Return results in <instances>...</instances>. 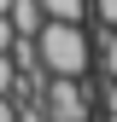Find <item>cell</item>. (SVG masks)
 Returning <instances> with one entry per match:
<instances>
[{
    "label": "cell",
    "instance_id": "cell-8",
    "mask_svg": "<svg viewBox=\"0 0 117 122\" xmlns=\"http://www.w3.org/2000/svg\"><path fill=\"white\" fill-rule=\"evenodd\" d=\"M18 122H47V111H41V99H18Z\"/></svg>",
    "mask_w": 117,
    "mask_h": 122
},
{
    "label": "cell",
    "instance_id": "cell-9",
    "mask_svg": "<svg viewBox=\"0 0 117 122\" xmlns=\"http://www.w3.org/2000/svg\"><path fill=\"white\" fill-rule=\"evenodd\" d=\"M12 41H18V29H12V18L0 12V52H12Z\"/></svg>",
    "mask_w": 117,
    "mask_h": 122
},
{
    "label": "cell",
    "instance_id": "cell-6",
    "mask_svg": "<svg viewBox=\"0 0 117 122\" xmlns=\"http://www.w3.org/2000/svg\"><path fill=\"white\" fill-rule=\"evenodd\" d=\"M18 87V64H12V52H0V93H12Z\"/></svg>",
    "mask_w": 117,
    "mask_h": 122
},
{
    "label": "cell",
    "instance_id": "cell-1",
    "mask_svg": "<svg viewBox=\"0 0 117 122\" xmlns=\"http://www.w3.org/2000/svg\"><path fill=\"white\" fill-rule=\"evenodd\" d=\"M35 58H41L47 76H88V70H94V41H88L82 23L47 18L35 29Z\"/></svg>",
    "mask_w": 117,
    "mask_h": 122
},
{
    "label": "cell",
    "instance_id": "cell-7",
    "mask_svg": "<svg viewBox=\"0 0 117 122\" xmlns=\"http://www.w3.org/2000/svg\"><path fill=\"white\" fill-rule=\"evenodd\" d=\"M88 12H94V18H99V23H105V29L117 23V0H88Z\"/></svg>",
    "mask_w": 117,
    "mask_h": 122
},
{
    "label": "cell",
    "instance_id": "cell-10",
    "mask_svg": "<svg viewBox=\"0 0 117 122\" xmlns=\"http://www.w3.org/2000/svg\"><path fill=\"white\" fill-rule=\"evenodd\" d=\"M105 122H117V111H105Z\"/></svg>",
    "mask_w": 117,
    "mask_h": 122
},
{
    "label": "cell",
    "instance_id": "cell-5",
    "mask_svg": "<svg viewBox=\"0 0 117 122\" xmlns=\"http://www.w3.org/2000/svg\"><path fill=\"white\" fill-rule=\"evenodd\" d=\"M99 70H105V76H117V23L105 29V47H99Z\"/></svg>",
    "mask_w": 117,
    "mask_h": 122
},
{
    "label": "cell",
    "instance_id": "cell-2",
    "mask_svg": "<svg viewBox=\"0 0 117 122\" xmlns=\"http://www.w3.org/2000/svg\"><path fill=\"white\" fill-rule=\"evenodd\" d=\"M41 111H47V122H88L94 116V87H88V76H47Z\"/></svg>",
    "mask_w": 117,
    "mask_h": 122
},
{
    "label": "cell",
    "instance_id": "cell-4",
    "mask_svg": "<svg viewBox=\"0 0 117 122\" xmlns=\"http://www.w3.org/2000/svg\"><path fill=\"white\" fill-rule=\"evenodd\" d=\"M47 18H64V23H82L88 18V0H41Z\"/></svg>",
    "mask_w": 117,
    "mask_h": 122
},
{
    "label": "cell",
    "instance_id": "cell-3",
    "mask_svg": "<svg viewBox=\"0 0 117 122\" xmlns=\"http://www.w3.org/2000/svg\"><path fill=\"white\" fill-rule=\"evenodd\" d=\"M12 29H18V35H35L41 23H47V12H41V0H12Z\"/></svg>",
    "mask_w": 117,
    "mask_h": 122
}]
</instances>
